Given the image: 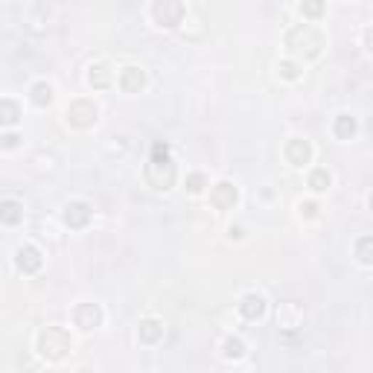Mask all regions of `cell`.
<instances>
[{"mask_svg": "<svg viewBox=\"0 0 373 373\" xmlns=\"http://www.w3.org/2000/svg\"><path fill=\"white\" fill-rule=\"evenodd\" d=\"M283 44H286V50H289L292 58H298V61H315L324 53V33H321L318 26H312V23H295V26H289Z\"/></svg>", "mask_w": 373, "mask_h": 373, "instance_id": "1", "label": "cell"}, {"mask_svg": "<svg viewBox=\"0 0 373 373\" xmlns=\"http://www.w3.org/2000/svg\"><path fill=\"white\" fill-rule=\"evenodd\" d=\"M143 172H146L149 186H154V190H161V193L172 190L175 181H178V167L172 161L167 143H154L152 146V158H149V164H146Z\"/></svg>", "mask_w": 373, "mask_h": 373, "instance_id": "2", "label": "cell"}, {"mask_svg": "<svg viewBox=\"0 0 373 373\" xmlns=\"http://www.w3.org/2000/svg\"><path fill=\"white\" fill-rule=\"evenodd\" d=\"M36 350L47 362H61L73 350V338L65 327H44L36 338Z\"/></svg>", "mask_w": 373, "mask_h": 373, "instance_id": "3", "label": "cell"}, {"mask_svg": "<svg viewBox=\"0 0 373 373\" xmlns=\"http://www.w3.org/2000/svg\"><path fill=\"white\" fill-rule=\"evenodd\" d=\"M184 15H186L184 0H152V18H154V23L164 26V29L181 26Z\"/></svg>", "mask_w": 373, "mask_h": 373, "instance_id": "4", "label": "cell"}, {"mask_svg": "<svg viewBox=\"0 0 373 373\" xmlns=\"http://www.w3.org/2000/svg\"><path fill=\"white\" fill-rule=\"evenodd\" d=\"M65 117H68V122H70L73 129H90V126H97L100 108H97V103H93V100L79 97V100H73V103L68 105Z\"/></svg>", "mask_w": 373, "mask_h": 373, "instance_id": "5", "label": "cell"}, {"mask_svg": "<svg viewBox=\"0 0 373 373\" xmlns=\"http://www.w3.org/2000/svg\"><path fill=\"white\" fill-rule=\"evenodd\" d=\"M61 219H65V225L70 231H82L93 219V207L88 201H82V199H73V201L65 204V210H61Z\"/></svg>", "mask_w": 373, "mask_h": 373, "instance_id": "6", "label": "cell"}, {"mask_svg": "<svg viewBox=\"0 0 373 373\" xmlns=\"http://www.w3.org/2000/svg\"><path fill=\"white\" fill-rule=\"evenodd\" d=\"M312 143H309L306 137H292L286 146H283V158L289 167H306V164H312Z\"/></svg>", "mask_w": 373, "mask_h": 373, "instance_id": "7", "label": "cell"}, {"mask_svg": "<svg viewBox=\"0 0 373 373\" xmlns=\"http://www.w3.org/2000/svg\"><path fill=\"white\" fill-rule=\"evenodd\" d=\"M103 306L100 303H79L73 309V324L82 330V332H90V330H97L103 327Z\"/></svg>", "mask_w": 373, "mask_h": 373, "instance_id": "8", "label": "cell"}, {"mask_svg": "<svg viewBox=\"0 0 373 373\" xmlns=\"http://www.w3.org/2000/svg\"><path fill=\"white\" fill-rule=\"evenodd\" d=\"M15 266H18V271H23V274H38L41 271V266H44V257H41V251L36 245H21L18 251H15Z\"/></svg>", "mask_w": 373, "mask_h": 373, "instance_id": "9", "label": "cell"}, {"mask_svg": "<svg viewBox=\"0 0 373 373\" xmlns=\"http://www.w3.org/2000/svg\"><path fill=\"white\" fill-rule=\"evenodd\" d=\"M236 201H239V190H236V184H231V181H219L210 190V204L216 210H231Z\"/></svg>", "mask_w": 373, "mask_h": 373, "instance_id": "10", "label": "cell"}, {"mask_svg": "<svg viewBox=\"0 0 373 373\" xmlns=\"http://www.w3.org/2000/svg\"><path fill=\"white\" fill-rule=\"evenodd\" d=\"M164 335H167V327H164V321H158V318H143V321L137 324V341H140V345H146V347L161 345Z\"/></svg>", "mask_w": 373, "mask_h": 373, "instance_id": "11", "label": "cell"}, {"mask_svg": "<svg viewBox=\"0 0 373 373\" xmlns=\"http://www.w3.org/2000/svg\"><path fill=\"white\" fill-rule=\"evenodd\" d=\"M303 324V306L295 300H286L277 306V327L280 330H298Z\"/></svg>", "mask_w": 373, "mask_h": 373, "instance_id": "12", "label": "cell"}, {"mask_svg": "<svg viewBox=\"0 0 373 373\" xmlns=\"http://www.w3.org/2000/svg\"><path fill=\"white\" fill-rule=\"evenodd\" d=\"M266 309H268V303H266V298L257 295V292H248V295L239 300V315H242L245 321H260V318L266 315Z\"/></svg>", "mask_w": 373, "mask_h": 373, "instance_id": "13", "label": "cell"}, {"mask_svg": "<svg viewBox=\"0 0 373 373\" xmlns=\"http://www.w3.org/2000/svg\"><path fill=\"white\" fill-rule=\"evenodd\" d=\"M120 88H122V93H140L143 88H146V73L140 70V68H135V65H129V68H122L120 70Z\"/></svg>", "mask_w": 373, "mask_h": 373, "instance_id": "14", "label": "cell"}, {"mask_svg": "<svg viewBox=\"0 0 373 373\" xmlns=\"http://www.w3.org/2000/svg\"><path fill=\"white\" fill-rule=\"evenodd\" d=\"M88 82L97 90H108L111 82H114V73H111V68L105 65V61H93V65L88 68Z\"/></svg>", "mask_w": 373, "mask_h": 373, "instance_id": "15", "label": "cell"}, {"mask_svg": "<svg viewBox=\"0 0 373 373\" xmlns=\"http://www.w3.org/2000/svg\"><path fill=\"white\" fill-rule=\"evenodd\" d=\"M356 132H359V122H356L353 114H347V111L335 114V120H332V135H335L338 140H350Z\"/></svg>", "mask_w": 373, "mask_h": 373, "instance_id": "16", "label": "cell"}, {"mask_svg": "<svg viewBox=\"0 0 373 373\" xmlns=\"http://www.w3.org/2000/svg\"><path fill=\"white\" fill-rule=\"evenodd\" d=\"M23 204L18 199H0V225H21Z\"/></svg>", "mask_w": 373, "mask_h": 373, "instance_id": "17", "label": "cell"}, {"mask_svg": "<svg viewBox=\"0 0 373 373\" xmlns=\"http://www.w3.org/2000/svg\"><path fill=\"white\" fill-rule=\"evenodd\" d=\"M330 184H332V175L327 167H315V169H309V178H306V186L312 193H327L330 190Z\"/></svg>", "mask_w": 373, "mask_h": 373, "instance_id": "18", "label": "cell"}, {"mask_svg": "<svg viewBox=\"0 0 373 373\" xmlns=\"http://www.w3.org/2000/svg\"><path fill=\"white\" fill-rule=\"evenodd\" d=\"M21 105L15 103V100H0V126L4 129H12V126H18L21 122Z\"/></svg>", "mask_w": 373, "mask_h": 373, "instance_id": "19", "label": "cell"}, {"mask_svg": "<svg viewBox=\"0 0 373 373\" xmlns=\"http://www.w3.org/2000/svg\"><path fill=\"white\" fill-rule=\"evenodd\" d=\"M29 103H33L36 108H47L53 103V85L50 82H36L33 88H29Z\"/></svg>", "mask_w": 373, "mask_h": 373, "instance_id": "20", "label": "cell"}, {"mask_svg": "<svg viewBox=\"0 0 373 373\" xmlns=\"http://www.w3.org/2000/svg\"><path fill=\"white\" fill-rule=\"evenodd\" d=\"M353 254H356V260H359L362 266H370V263H373V236H370V233H364V236H359V239L353 242Z\"/></svg>", "mask_w": 373, "mask_h": 373, "instance_id": "21", "label": "cell"}, {"mask_svg": "<svg viewBox=\"0 0 373 373\" xmlns=\"http://www.w3.org/2000/svg\"><path fill=\"white\" fill-rule=\"evenodd\" d=\"M300 15L306 21H321L327 15V0H303V4H300Z\"/></svg>", "mask_w": 373, "mask_h": 373, "instance_id": "22", "label": "cell"}, {"mask_svg": "<svg viewBox=\"0 0 373 373\" xmlns=\"http://www.w3.org/2000/svg\"><path fill=\"white\" fill-rule=\"evenodd\" d=\"M277 73H280V79H286V82H298L303 76V68L298 65V61H292V58H283L277 65Z\"/></svg>", "mask_w": 373, "mask_h": 373, "instance_id": "23", "label": "cell"}, {"mask_svg": "<svg viewBox=\"0 0 373 373\" xmlns=\"http://www.w3.org/2000/svg\"><path fill=\"white\" fill-rule=\"evenodd\" d=\"M222 356H225V359H233V362L242 359V356H245V341H242V338H228L225 347H222Z\"/></svg>", "mask_w": 373, "mask_h": 373, "instance_id": "24", "label": "cell"}, {"mask_svg": "<svg viewBox=\"0 0 373 373\" xmlns=\"http://www.w3.org/2000/svg\"><path fill=\"white\" fill-rule=\"evenodd\" d=\"M184 184H186V193L199 196V193H204V186H207V175L204 172H190Z\"/></svg>", "mask_w": 373, "mask_h": 373, "instance_id": "25", "label": "cell"}, {"mask_svg": "<svg viewBox=\"0 0 373 373\" xmlns=\"http://www.w3.org/2000/svg\"><path fill=\"white\" fill-rule=\"evenodd\" d=\"M300 216H303V219H315V216H318V204L315 201H300Z\"/></svg>", "mask_w": 373, "mask_h": 373, "instance_id": "26", "label": "cell"}, {"mask_svg": "<svg viewBox=\"0 0 373 373\" xmlns=\"http://www.w3.org/2000/svg\"><path fill=\"white\" fill-rule=\"evenodd\" d=\"M21 143V137L15 135V132H9V135H4V137H0V146H4V149H15Z\"/></svg>", "mask_w": 373, "mask_h": 373, "instance_id": "27", "label": "cell"}, {"mask_svg": "<svg viewBox=\"0 0 373 373\" xmlns=\"http://www.w3.org/2000/svg\"><path fill=\"white\" fill-rule=\"evenodd\" d=\"M362 41H364V50L370 53V50H373V47H370V26H364V38H362Z\"/></svg>", "mask_w": 373, "mask_h": 373, "instance_id": "28", "label": "cell"}, {"mask_svg": "<svg viewBox=\"0 0 373 373\" xmlns=\"http://www.w3.org/2000/svg\"><path fill=\"white\" fill-rule=\"evenodd\" d=\"M228 233H231V239H239V236H242V228H231Z\"/></svg>", "mask_w": 373, "mask_h": 373, "instance_id": "29", "label": "cell"}]
</instances>
